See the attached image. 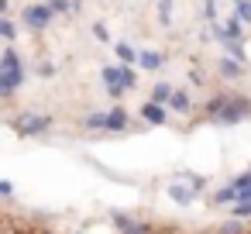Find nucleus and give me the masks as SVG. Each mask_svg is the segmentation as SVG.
I'll return each instance as SVG.
<instances>
[{
  "label": "nucleus",
  "instance_id": "obj_1",
  "mask_svg": "<svg viewBox=\"0 0 251 234\" xmlns=\"http://www.w3.org/2000/svg\"><path fill=\"white\" fill-rule=\"evenodd\" d=\"M21 83H25V66H21L18 52L7 45V49H4V59H0V97L11 100Z\"/></svg>",
  "mask_w": 251,
  "mask_h": 234
},
{
  "label": "nucleus",
  "instance_id": "obj_2",
  "mask_svg": "<svg viewBox=\"0 0 251 234\" xmlns=\"http://www.w3.org/2000/svg\"><path fill=\"white\" fill-rule=\"evenodd\" d=\"M244 117H251V100L241 97V93H234V97L227 100V107L213 117V124H217V128H230V124H241Z\"/></svg>",
  "mask_w": 251,
  "mask_h": 234
},
{
  "label": "nucleus",
  "instance_id": "obj_3",
  "mask_svg": "<svg viewBox=\"0 0 251 234\" xmlns=\"http://www.w3.org/2000/svg\"><path fill=\"white\" fill-rule=\"evenodd\" d=\"M25 25L31 28V31H45L49 25H52V18H55V11H52V4H35V7H25Z\"/></svg>",
  "mask_w": 251,
  "mask_h": 234
},
{
  "label": "nucleus",
  "instance_id": "obj_4",
  "mask_svg": "<svg viewBox=\"0 0 251 234\" xmlns=\"http://www.w3.org/2000/svg\"><path fill=\"white\" fill-rule=\"evenodd\" d=\"M45 128H52V117H45V114H25V117L14 121V131L18 134H28V138L42 134Z\"/></svg>",
  "mask_w": 251,
  "mask_h": 234
},
{
  "label": "nucleus",
  "instance_id": "obj_5",
  "mask_svg": "<svg viewBox=\"0 0 251 234\" xmlns=\"http://www.w3.org/2000/svg\"><path fill=\"white\" fill-rule=\"evenodd\" d=\"M103 86H107L110 100H121V97H124V90H127V86H124V62L103 69Z\"/></svg>",
  "mask_w": 251,
  "mask_h": 234
},
{
  "label": "nucleus",
  "instance_id": "obj_6",
  "mask_svg": "<svg viewBox=\"0 0 251 234\" xmlns=\"http://www.w3.org/2000/svg\"><path fill=\"white\" fill-rule=\"evenodd\" d=\"M165 193H169L179 207H189V203H193V196H196V189H193L189 182H169V189H165Z\"/></svg>",
  "mask_w": 251,
  "mask_h": 234
},
{
  "label": "nucleus",
  "instance_id": "obj_7",
  "mask_svg": "<svg viewBox=\"0 0 251 234\" xmlns=\"http://www.w3.org/2000/svg\"><path fill=\"white\" fill-rule=\"evenodd\" d=\"M241 25H244V21H241V18H234V21H227L224 28L217 25V28H213V35L220 38V45H224V42H234V38H241Z\"/></svg>",
  "mask_w": 251,
  "mask_h": 234
},
{
  "label": "nucleus",
  "instance_id": "obj_8",
  "mask_svg": "<svg viewBox=\"0 0 251 234\" xmlns=\"http://www.w3.org/2000/svg\"><path fill=\"white\" fill-rule=\"evenodd\" d=\"M141 117H145L148 124H165V107L155 104V100H148V104L141 107Z\"/></svg>",
  "mask_w": 251,
  "mask_h": 234
},
{
  "label": "nucleus",
  "instance_id": "obj_9",
  "mask_svg": "<svg viewBox=\"0 0 251 234\" xmlns=\"http://www.w3.org/2000/svg\"><path fill=\"white\" fill-rule=\"evenodd\" d=\"M220 76H224V79H237V76H241V59L224 55V59H220Z\"/></svg>",
  "mask_w": 251,
  "mask_h": 234
},
{
  "label": "nucleus",
  "instance_id": "obj_10",
  "mask_svg": "<svg viewBox=\"0 0 251 234\" xmlns=\"http://www.w3.org/2000/svg\"><path fill=\"white\" fill-rule=\"evenodd\" d=\"M172 93H176V90H172V83H169V79H158V83H155V90H151V100L165 107V104L172 100Z\"/></svg>",
  "mask_w": 251,
  "mask_h": 234
},
{
  "label": "nucleus",
  "instance_id": "obj_11",
  "mask_svg": "<svg viewBox=\"0 0 251 234\" xmlns=\"http://www.w3.org/2000/svg\"><path fill=\"white\" fill-rule=\"evenodd\" d=\"M169 107H172L176 114H189V107H193V97H189L186 90H176V93H172V100H169Z\"/></svg>",
  "mask_w": 251,
  "mask_h": 234
},
{
  "label": "nucleus",
  "instance_id": "obj_12",
  "mask_svg": "<svg viewBox=\"0 0 251 234\" xmlns=\"http://www.w3.org/2000/svg\"><path fill=\"white\" fill-rule=\"evenodd\" d=\"M138 66H141V69H148V73H155V69H162V66H165V59H162L158 52H141Z\"/></svg>",
  "mask_w": 251,
  "mask_h": 234
},
{
  "label": "nucleus",
  "instance_id": "obj_13",
  "mask_svg": "<svg viewBox=\"0 0 251 234\" xmlns=\"http://www.w3.org/2000/svg\"><path fill=\"white\" fill-rule=\"evenodd\" d=\"M227 100H230V93H217V97H210V100H206V117L213 121V117L227 107Z\"/></svg>",
  "mask_w": 251,
  "mask_h": 234
},
{
  "label": "nucleus",
  "instance_id": "obj_14",
  "mask_svg": "<svg viewBox=\"0 0 251 234\" xmlns=\"http://www.w3.org/2000/svg\"><path fill=\"white\" fill-rule=\"evenodd\" d=\"M114 49H117V59H121L124 66H134V62L141 59V52H134V49H131L127 42H121V45H114Z\"/></svg>",
  "mask_w": 251,
  "mask_h": 234
},
{
  "label": "nucleus",
  "instance_id": "obj_15",
  "mask_svg": "<svg viewBox=\"0 0 251 234\" xmlns=\"http://www.w3.org/2000/svg\"><path fill=\"white\" fill-rule=\"evenodd\" d=\"M107 128H110V131H124V128H127V114H124L121 107H114V110L107 114Z\"/></svg>",
  "mask_w": 251,
  "mask_h": 234
},
{
  "label": "nucleus",
  "instance_id": "obj_16",
  "mask_svg": "<svg viewBox=\"0 0 251 234\" xmlns=\"http://www.w3.org/2000/svg\"><path fill=\"white\" fill-rule=\"evenodd\" d=\"M217 234H248V224H244L241 217H234V220L220 224V227H217Z\"/></svg>",
  "mask_w": 251,
  "mask_h": 234
},
{
  "label": "nucleus",
  "instance_id": "obj_17",
  "mask_svg": "<svg viewBox=\"0 0 251 234\" xmlns=\"http://www.w3.org/2000/svg\"><path fill=\"white\" fill-rule=\"evenodd\" d=\"M230 200H241V193H237V186L230 182V186H224V189H217V196H213V203H230Z\"/></svg>",
  "mask_w": 251,
  "mask_h": 234
},
{
  "label": "nucleus",
  "instance_id": "obj_18",
  "mask_svg": "<svg viewBox=\"0 0 251 234\" xmlns=\"http://www.w3.org/2000/svg\"><path fill=\"white\" fill-rule=\"evenodd\" d=\"M234 18H241L244 25H251V0H237V4H234Z\"/></svg>",
  "mask_w": 251,
  "mask_h": 234
},
{
  "label": "nucleus",
  "instance_id": "obj_19",
  "mask_svg": "<svg viewBox=\"0 0 251 234\" xmlns=\"http://www.w3.org/2000/svg\"><path fill=\"white\" fill-rule=\"evenodd\" d=\"M83 128H90V131L107 128V114H90V117H83Z\"/></svg>",
  "mask_w": 251,
  "mask_h": 234
},
{
  "label": "nucleus",
  "instance_id": "obj_20",
  "mask_svg": "<svg viewBox=\"0 0 251 234\" xmlns=\"http://www.w3.org/2000/svg\"><path fill=\"white\" fill-rule=\"evenodd\" d=\"M230 213L241 217V220H251V200H237V207H234Z\"/></svg>",
  "mask_w": 251,
  "mask_h": 234
},
{
  "label": "nucleus",
  "instance_id": "obj_21",
  "mask_svg": "<svg viewBox=\"0 0 251 234\" xmlns=\"http://www.w3.org/2000/svg\"><path fill=\"white\" fill-rule=\"evenodd\" d=\"M0 35H4L7 42H14V35H18V28H14V21H11V18H0Z\"/></svg>",
  "mask_w": 251,
  "mask_h": 234
},
{
  "label": "nucleus",
  "instance_id": "obj_22",
  "mask_svg": "<svg viewBox=\"0 0 251 234\" xmlns=\"http://www.w3.org/2000/svg\"><path fill=\"white\" fill-rule=\"evenodd\" d=\"M158 21L172 25V4H169V0H158Z\"/></svg>",
  "mask_w": 251,
  "mask_h": 234
},
{
  "label": "nucleus",
  "instance_id": "obj_23",
  "mask_svg": "<svg viewBox=\"0 0 251 234\" xmlns=\"http://www.w3.org/2000/svg\"><path fill=\"white\" fill-rule=\"evenodd\" d=\"M121 234H151V227H148V224H141V220H131Z\"/></svg>",
  "mask_w": 251,
  "mask_h": 234
},
{
  "label": "nucleus",
  "instance_id": "obj_24",
  "mask_svg": "<svg viewBox=\"0 0 251 234\" xmlns=\"http://www.w3.org/2000/svg\"><path fill=\"white\" fill-rule=\"evenodd\" d=\"M224 49H227V55H234V59H244V49H241V38H234V42H224Z\"/></svg>",
  "mask_w": 251,
  "mask_h": 234
},
{
  "label": "nucleus",
  "instance_id": "obj_25",
  "mask_svg": "<svg viewBox=\"0 0 251 234\" xmlns=\"http://www.w3.org/2000/svg\"><path fill=\"white\" fill-rule=\"evenodd\" d=\"M124 86H127V90H134V86H138V73H134L131 66H124Z\"/></svg>",
  "mask_w": 251,
  "mask_h": 234
},
{
  "label": "nucleus",
  "instance_id": "obj_26",
  "mask_svg": "<svg viewBox=\"0 0 251 234\" xmlns=\"http://www.w3.org/2000/svg\"><path fill=\"white\" fill-rule=\"evenodd\" d=\"M110 217H114V224H117V227H121V231H124V227H127V224H131V220H134V217H127V213H124V210H114V213H110Z\"/></svg>",
  "mask_w": 251,
  "mask_h": 234
},
{
  "label": "nucleus",
  "instance_id": "obj_27",
  "mask_svg": "<svg viewBox=\"0 0 251 234\" xmlns=\"http://www.w3.org/2000/svg\"><path fill=\"white\" fill-rule=\"evenodd\" d=\"M11 193H14V186L7 179H0V196H11Z\"/></svg>",
  "mask_w": 251,
  "mask_h": 234
},
{
  "label": "nucleus",
  "instance_id": "obj_28",
  "mask_svg": "<svg viewBox=\"0 0 251 234\" xmlns=\"http://www.w3.org/2000/svg\"><path fill=\"white\" fill-rule=\"evenodd\" d=\"M206 21H217V4H213V0L206 4Z\"/></svg>",
  "mask_w": 251,
  "mask_h": 234
},
{
  "label": "nucleus",
  "instance_id": "obj_29",
  "mask_svg": "<svg viewBox=\"0 0 251 234\" xmlns=\"http://www.w3.org/2000/svg\"><path fill=\"white\" fill-rule=\"evenodd\" d=\"M93 35H97L100 42H107V28H103V25H93Z\"/></svg>",
  "mask_w": 251,
  "mask_h": 234
},
{
  "label": "nucleus",
  "instance_id": "obj_30",
  "mask_svg": "<svg viewBox=\"0 0 251 234\" xmlns=\"http://www.w3.org/2000/svg\"><path fill=\"white\" fill-rule=\"evenodd\" d=\"M38 234H55V231H38Z\"/></svg>",
  "mask_w": 251,
  "mask_h": 234
}]
</instances>
